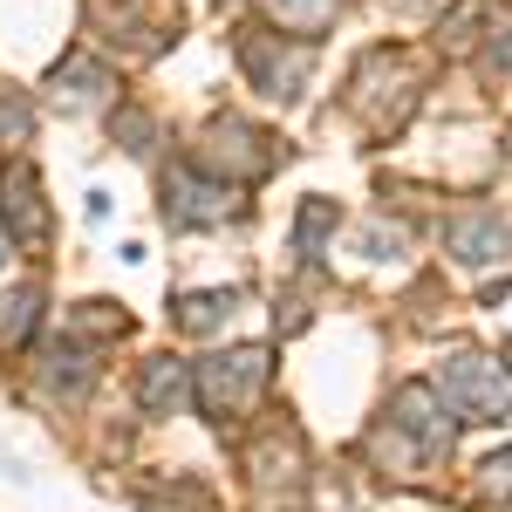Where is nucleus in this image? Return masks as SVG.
Here are the masks:
<instances>
[{"mask_svg":"<svg viewBox=\"0 0 512 512\" xmlns=\"http://www.w3.org/2000/svg\"><path fill=\"white\" fill-rule=\"evenodd\" d=\"M267 376H274V349H260V342L205 355V362H198V410H205L212 424H233L239 410L267 390Z\"/></svg>","mask_w":512,"mask_h":512,"instance_id":"obj_1","label":"nucleus"},{"mask_svg":"<svg viewBox=\"0 0 512 512\" xmlns=\"http://www.w3.org/2000/svg\"><path fill=\"white\" fill-rule=\"evenodd\" d=\"M437 390H444V403L451 410H465L472 424H485V417H506L512 410V369L499 362V355H451L444 369H437Z\"/></svg>","mask_w":512,"mask_h":512,"instance_id":"obj_2","label":"nucleus"},{"mask_svg":"<svg viewBox=\"0 0 512 512\" xmlns=\"http://www.w3.org/2000/svg\"><path fill=\"white\" fill-rule=\"evenodd\" d=\"M198 164L212 171V178H267L280 164L274 151V137L267 130H253V123H239V117H212L205 123V144H198Z\"/></svg>","mask_w":512,"mask_h":512,"instance_id":"obj_3","label":"nucleus"},{"mask_svg":"<svg viewBox=\"0 0 512 512\" xmlns=\"http://www.w3.org/2000/svg\"><path fill=\"white\" fill-rule=\"evenodd\" d=\"M239 212L233 178H212L205 164H171L164 171V219L171 226H226Z\"/></svg>","mask_w":512,"mask_h":512,"instance_id":"obj_4","label":"nucleus"},{"mask_svg":"<svg viewBox=\"0 0 512 512\" xmlns=\"http://www.w3.org/2000/svg\"><path fill=\"white\" fill-rule=\"evenodd\" d=\"M239 62H246V76L260 96H274V103H294L301 96V82H308V41L301 35H246L239 41Z\"/></svg>","mask_w":512,"mask_h":512,"instance_id":"obj_5","label":"nucleus"},{"mask_svg":"<svg viewBox=\"0 0 512 512\" xmlns=\"http://www.w3.org/2000/svg\"><path fill=\"white\" fill-rule=\"evenodd\" d=\"M0 226L14 233V246H28V253L48 246V205H41L35 164H7L0 171Z\"/></svg>","mask_w":512,"mask_h":512,"instance_id":"obj_6","label":"nucleus"},{"mask_svg":"<svg viewBox=\"0 0 512 512\" xmlns=\"http://www.w3.org/2000/svg\"><path fill=\"white\" fill-rule=\"evenodd\" d=\"M137 396H144V417H178L198 396V362H178V355L144 362V390Z\"/></svg>","mask_w":512,"mask_h":512,"instance_id":"obj_7","label":"nucleus"},{"mask_svg":"<svg viewBox=\"0 0 512 512\" xmlns=\"http://www.w3.org/2000/svg\"><path fill=\"white\" fill-rule=\"evenodd\" d=\"M444 246H451L465 267H492V260L512 246V233H506V219H499V212H465V219H451V226H444Z\"/></svg>","mask_w":512,"mask_h":512,"instance_id":"obj_8","label":"nucleus"},{"mask_svg":"<svg viewBox=\"0 0 512 512\" xmlns=\"http://www.w3.org/2000/svg\"><path fill=\"white\" fill-rule=\"evenodd\" d=\"M110 96H117V76H110L103 62H89V55H69V62L55 69V103H69V110L110 103Z\"/></svg>","mask_w":512,"mask_h":512,"instance_id":"obj_9","label":"nucleus"},{"mask_svg":"<svg viewBox=\"0 0 512 512\" xmlns=\"http://www.w3.org/2000/svg\"><path fill=\"white\" fill-rule=\"evenodd\" d=\"M267 14H274V28H280V35H301V41H315L321 28H335L342 0H267Z\"/></svg>","mask_w":512,"mask_h":512,"instance_id":"obj_10","label":"nucleus"},{"mask_svg":"<svg viewBox=\"0 0 512 512\" xmlns=\"http://www.w3.org/2000/svg\"><path fill=\"white\" fill-rule=\"evenodd\" d=\"M89 376H96V369H89V355H82L76 335L62 328V349H48V362H41V383H48V390H62V396H82V390H89Z\"/></svg>","mask_w":512,"mask_h":512,"instance_id":"obj_11","label":"nucleus"},{"mask_svg":"<svg viewBox=\"0 0 512 512\" xmlns=\"http://www.w3.org/2000/svg\"><path fill=\"white\" fill-rule=\"evenodd\" d=\"M233 308H239L233 287H226V294H178V301H171V321H178L185 335H205V328H219Z\"/></svg>","mask_w":512,"mask_h":512,"instance_id":"obj_12","label":"nucleus"},{"mask_svg":"<svg viewBox=\"0 0 512 512\" xmlns=\"http://www.w3.org/2000/svg\"><path fill=\"white\" fill-rule=\"evenodd\" d=\"M35 315H41V294L35 287H14V294L0 301V342H28V335H35Z\"/></svg>","mask_w":512,"mask_h":512,"instance_id":"obj_13","label":"nucleus"},{"mask_svg":"<svg viewBox=\"0 0 512 512\" xmlns=\"http://www.w3.org/2000/svg\"><path fill=\"white\" fill-rule=\"evenodd\" d=\"M328 226H335V205H328V198H308V205H301V253H308V260L321 253Z\"/></svg>","mask_w":512,"mask_h":512,"instance_id":"obj_14","label":"nucleus"},{"mask_svg":"<svg viewBox=\"0 0 512 512\" xmlns=\"http://www.w3.org/2000/svg\"><path fill=\"white\" fill-rule=\"evenodd\" d=\"M117 137H123V151H130V158H144V151H151V117L123 110V117H117Z\"/></svg>","mask_w":512,"mask_h":512,"instance_id":"obj_15","label":"nucleus"},{"mask_svg":"<svg viewBox=\"0 0 512 512\" xmlns=\"http://www.w3.org/2000/svg\"><path fill=\"white\" fill-rule=\"evenodd\" d=\"M21 137H28V103L7 96V103H0V144H21Z\"/></svg>","mask_w":512,"mask_h":512,"instance_id":"obj_16","label":"nucleus"},{"mask_svg":"<svg viewBox=\"0 0 512 512\" xmlns=\"http://www.w3.org/2000/svg\"><path fill=\"white\" fill-rule=\"evenodd\" d=\"M485 492H492V499H512V451L485 458Z\"/></svg>","mask_w":512,"mask_h":512,"instance_id":"obj_17","label":"nucleus"},{"mask_svg":"<svg viewBox=\"0 0 512 512\" xmlns=\"http://www.w3.org/2000/svg\"><path fill=\"white\" fill-rule=\"evenodd\" d=\"M7 246H14V233H7V226H0V253H7Z\"/></svg>","mask_w":512,"mask_h":512,"instance_id":"obj_18","label":"nucleus"},{"mask_svg":"<svg viewBox=\"0 0 512 512\" xmlns=\"http://www.w3.org/2000/svg\"><path fill=\"white\" fill-rule=\"evenodd\" d=\"M226 7H233V0H226Z\"/></svg>","mask_w":512,"mask_h":512,"instance_id":"obj_19","label":"nucleus"}]
</instances>
